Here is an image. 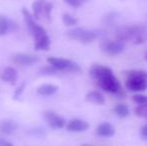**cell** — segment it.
I'll use <instances>...</instances> for the list:
<instances>
[{
	"instance_id": "17",
	"label": "cell",
	"mask_w": 147,
	"mask_h": 146,
	"mask_svg": "<svg viewBox=\"0 0 147 146\" xmlns=\"http://www.w3.org/2000/svg\"><path fill=\"white\" fill-rule=\"evenodd\" d=\"M46 1L45 0H35L32 3V11H33V16L35 19H38L40 17L41 13L44 11V6Z\"/></svg>"
},
{
	"instance_id": "2",
	"label": "cell",
	"mask_w": 147,
	"mask_h": 146,
	"mask_svg": "<svg viewBox=\"0 0 147 146\" xmlns=\"http://www.w3.org/2000/svg\"><path fill=\"white\" fill-rule=\"evenodd\" d=\"M24 20L28 31L34 39V48L35 50H49L51 45L50 37L47 34L46 30L36 23L35 18L25 7L22 8Z\"/></svg>"
},
{
	"instance_id": "20",
	"label": "cell",
	"mask_w": 147,
	"mask_h": 146,
	"mask_svg": "<svg viewBox=\"0 0 147 146\" xmlns=\"http://www.w3.org/2000/svg\"><path fill=\"white\" fill-rule=\"evenodd\" d=\"M134 113H135V115H137L139 117L147 118V103L136 106L134 108Z\"/></svg>"
},
{
	"instance_id": "23",
	"label": "cell",
	"mask_w": 147,
	"mask_h": 146,
	"mask_svg": "<svg viewBox=\"0 0 147 146\" xmlns=\"http://www.w3.org/2000/svg\"><path fill=\"white\" fill-rule=\"evenodd\" d=\"M52 3L50 2H47L45 3V6H44V13H45V16H46L47 19L50 21L51 20V12H52Z\"/></svg>"
},
{
	"instance_id": "4",
	"label": "cell",
	"mask_w": 147,
	"mask_h": 146,
	"mask_svg": "<svg viewBox=\"0 0 147 146\" xmlns=\"http://www.w3.org/2000/svg\"><path fill=\"white\" fill-rule=\"evenodd\" d=\"M125 85L132 92H142L147 90V72L144 70H129L125 72Z\"/></svg>"
},
{
	"instance_id": "19",
	"label": "cell",
	"mask_w": 147,
	"mask_h": 146,
	"mask_svg": "<svg viewBox=\"0 0 147 146\" xmlns=\"http://www.w3.org/2000/svg\"><path fill=\"white\" fill-rule=\"evenodd\" d=\"M62 21L66 27H73L78 24V19L69 13H65L62 16Z\"/></svg>"
},
{
	"instance_id": "27",
	"label": "cell",
	"mask_w": 147,
	"mask_h": 146,
	"mask_svg": "<svg viewBox=\"0 0 147 146\" xmlns=\"http://www.w3.org/2000/svg\"><path fill=\"white\" fill-rule=\"evenodd\" d=\"M0 146H14V145L11 142H9V141L5 140V139L0 138Z\"/></svg>"
},
{
	"instance_id": "6",
	"label": "cell",
	"mask_w": 147,
	"mask_h": 146,
	"mask_svg": "<svg viewBox=\"0 0 147 146\" xmlns=\"http://www.w3.org/2000/svg\"><path fill=\"white\" fill-rule=\"evenodd\" d=\"M47 62L58 71H66V72H78L80 66L70 59L61 58V57H49Z\"/></svg>"
},
{
	"instance_id": "11",
	"label": "cell",
	"mask_w": 147,
	"mask_h": 146,
	"mask_svg": "<svg viewBox=\"0 0 147 146\" xmlns=\"http://www.w3.org/2000/svg\"><path fill=\"white\" fill-rule=\"evenodd\" d=\"M95 133H96V135H98L100 137L109 138V137H112L115 134V128L111 123L103 122L96 127Z\"/></svg>"
},
{
	"instance_id": "7",
	"label": "cell",
	"mask_w": 147,
	"mask_h": 146,
	"mask_svg": "<svg viewBox=\"0 0 147 146\" xmlns=\"http://www.w3.org/2000/svg\"><path fill=\"white\" fill-rule=\"evenodd\" d=\"M100 49L108 55H118L121 54L125 49L124 42L120 40H103L100 43Z\"/></svg>"
},
{
	"instance_id": "29",
	"label": "cell",
	"mask_w": 147,
	"mask_h": 146,
	"mask_svg": "<svg viewBox=\"0 0 147 146\" xmlns=\"http://www.w3.org/2000/svg\"><path fill=\"white\" fill-rule=\"evenodd\" d=\"M83 146H90V145H83Z\"/></svg>"
},
{
	"instance_id": "24",
	"label": "cell",
	"mask_w": 147,
	"mask_h": 146,
	"mask_svg": "<svg viewBox=\"0 0 147 146\" xmlns=\"http://www.w3.org/2000/svg\"><path fill=\"white\" fill-rule=\"evenodd\" d=\"M57 71L58 70L55 69L53 66H51L50 64H49V66H45L41 69V72H42L43 74H47V75H53V74H55Z\"/></svg>"
},
{
	"instance_id": "9",
	"label": "cell",
	"mask_w": 147,
	"mask_h": 146,
	"mask_svg": "<svg viewBox=\"0 0 147 146\" xmlns=\"http://www.w3.org/2000/svg\"><path fill=\"white\" fill-rule=\"evenodd\" d=\"M43 117L52 129H61L65 126V119L53 111L43 112Z\"/></svg>"
},
{
	"instance_id": "21",
	"label": "cell",
	"mask_w": 147,
	"mask_h": 146,
	"mask_svg": "<svg viewBox=\"0 0 147 146\" xmlns=\"http://www.w3.org/2000/svg\"><path fill=\"white\" fill-rule=\"evenodd\" d=\"M133 101L138 105H142V104L147 103V96L143 94H135L133 95Z\"/></svg>"
},
{
	"instance_id": "16",
	"label": "cell",
	"mask_w": 147,
	"mask_h": 146,
	"mask_svg": "<svg viewBox=\"0 0 147 146\" xmlns=\"http://www.w3.org/2000/svg\"><path fill=\"white\" fill-rule=\"evenodd\" d=\"M12 22L6 16L0 15V36H4L11 30Z\"/></svg>"
},
{
	"instance_id": "18",
	"label": "cell",
	"mask_w": 147,
	"mask_h": 146,
	"mask_svg": "<svg viewBox=\"0 0 147 146\" xmlns=\"http://www.w3.org/2000/svg\"><path fill=\"white\" fill-rule=\"evenodd\" d=\"M114 112L120 118H125L129 115V107L126 104H118V105L115 106Z\"/></svg>"
},
{
	"instance_id": "1",
	"label": "cell",
	"mask_w": 147,
	"mask_h": 146,
	"mask_svg": "<svg viewBox=\"0 0 147 146\" xmlns=\"http://www.w3.org/2000/svg\"><path fill=\"white\" fill-rule=\"evenodd\" d=\"M90 76L95 80L96 84L102 90L117 96H124L122 86L119 80L114 75L113 71L109 67L100 64H95L89 70Z\"/></svg>"
},
{
	"instance_id": "5",
	"label": "cell",
	"mask_w": 147,
	"mask_h": 146,
	"mask_svg": "<svg viewBox=\"0 0 147 146\" xmlns=\"http://www.w3.org/2000/svg\"><path fill=\"white\" fill-rule=\"evenodd\" d=\"M66 36L69 39L74 41H78L81 43H91L93 41L96 40L97 34L92 30L86 29V28H81V27H76L72 28V29L68 30L66 32Z\"/></svg>"
},
{
	"instance_id": "25",
	"label": "cell",
	"mask_w": 147,
	"mask_h": 146,
	"mask_svg": "<svg viewBox=\"0 0 147 146\" xmlns=\"http://www.w3.org/2000/svg\"><path fill=\"white\" fill-rule=\"evenodd\" d=\"M140 135H141L142 138L147 140V123L145 125H143L142 128L140 129Z\"/></svg>"
},
{
	"instance_id": "15",
	"label": "cell",
	"mask_w": 147,
	"mask_h": 146,
	"mask_svg": "<svg viewBox=\"0 0 147 146\" xmlns=\"http://www.w3.org/2000/svg\"><path fill=\"white\" fill-rule=\"evenodd\" d=\"M17 129V124L11 120H4L0 123V132L3 134H12Z\"/></svg>"
},
{
	"instance_id": "8",
	"label": "cell",
	"mask_w": 147,
	"mask_h": 146,
	"mask_svg": "<svg viewBox=\"0 0 147 146\" xmlns=\"http://www.w3.org/2000/svg\"><path fill=\"white\" fill-rule=\"evenodd\" d=\"M11 61L19 66H31L36 64L39 61V58L37 56L26 53H14L11 57Z\"/></svg>"
},
{
	"instance_id": "22",
	"label": "cell",
	"mask_w": 147,
	"mask_h": 146,
	"mask_svg": "<svg viewBox=\"0 0 147 146\" xmlns=\"http://www.w3.org/2000/svg\"><path fill=\"white\" fill-rule=\"evenodd\" d=\"M88 0H64L66 4H68L69 6L71 7H74V8H78L80 6L83 5L85 2H87Z\"/></svg>"
},
{
	"instance_id": "14",
	"label": "cell",
	"mask_w": 147,
	"mask_h": 146,
	"mask_svg": "<svg viewBox=\"0 0 147 146\" xmlns=\"http://www.w3.org/2000/svg\"><path fill=\"white\" fill-rule=\"evenodd\" d=\"M58 86L53 84H43L37 88V94L40 96H52L58 91Z\"/></svg>"
},
{
	"instance_id": "12",
	"label": "cell",
	"mask_w": 147,
	"mask_h": 146,
	"mask_svg": "<svg viewBox=\"0 0 147 146\" xmlns=\"http://www.w3.org/2000/svg\"><path fill=\"white\" fill-rule=\"evenodd\" d=\"M1 79L4 82H7L10 85H14L16 84L18 80V73L17 70L14 69L13 67H6L1 74Z\"/></svg>"
},
{
	"instance_id": "13",
	"label": "cell",
	"mask_w": 147,
	"mask_h": 146,
	"mask_svg": "<svg viewBox=\"0 0 147 146\" xmlns=\"http://www.w3.org/2000/svg\"><path fill=\"white\" fill-rule=\"evenodd\" d=\"M85 101L89 102V103L97 104V105H103L105 103V97L98 90H92L86 94Z\"/></svg>"
},
{
	"instance_id": "28",
	"label": "cell",
	"mask_w": 147,
	"mask_h": 146,
	"mask_svg": "<svg viewBox=\"0 0 147 146\" xmlns=\"http://www.w3.org/2000/svg\"><path fill=\"white\" fill-rule=\"evenodd\" d=\"M145 59H146V61H147V53L145 54Z\"/></svg>"
},
{
	"instance_id": "3",
	"label": "cell",
	"mask_w": 147,
	"mask_h": 146,
	"mask_svg": "<svg viewBox=\"0 0 147 146\" xmlns=\"http://www.w3.org/2000/svg\"><path fill=\"white\" fill-rule=\"evenodd\" d=\"M117 40L122 42L133 41L135 44L144 42L146 38V28L143 25H128L119 27L115 33Z\"/></svg>"
},
{
	"instance_id": "26",
	"label": "cell",
	"mask_w": 147,
	"mask_h": 146,
	"mask_svg": "<svg viewBox=\"0 0 147 146\" xmlns=\"http://www.w3.org/2000/svg\"><path fill=\"white\" fill-rule=\"evenodd\" d=\"M24 87H25V83H23V85H20L19 87L17 88V90L15 91V94H14V96H15V97H18V96H20V93L23 91Z\"/></svg>"
},
{
	"instance_id": "10",
	"label": "cell",
	"mask_w": 147,
	"mask_h": 146,
	"mask_svg": "<svg viewBox=\"0 0 147 146\" xmlns=\"http://www.w3.org/2000/svg\"><path fill=\"white\" fill-rule=\"evenodd\" d=\"M89 128V124L87 121L82 119L74 118L71 119L66 125V129L70 132H84Z\"/></svg>"
}]
</instances>
